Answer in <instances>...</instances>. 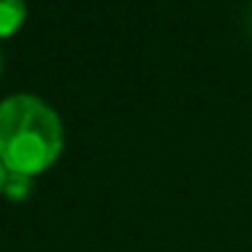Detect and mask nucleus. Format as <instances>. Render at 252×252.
Returning a JSON list of instances; mask_svg holds the SVG:
<instances>
[{"label":"nucleus","instance_id":"nucleus-1","mask_svg":"<svg viewBox=\"0 0 252 252\" xmlns=\"http://www.w3.org/2000/svg\"><path fill=\"white\" fill-rule=\"evenodd\" d=\"M63 152L57 111L35 95H11L0 103V160L8 174L35 176Z\"/></svg>","mask_w":252,"mask_h":252},{"label":"nucleus","instance_id":"nucleus-2","mask_svg":"<svg viewBox=\"0 0 252 252\" xmlns=\"http://www.w3.org/2000/svg\"><path fill=\"white\" fill-rule=\"evenodd\" d=\"M25 0H0V38L14 35L25 22Z\"/></svg>","mask_w":252,"mask_h":252},{"label":"nucleus","instance_id":"nucleus-3","mask_svg":"<svg viewBox=\"0 0 252 252\" xmlns=\"http://www.w3.org/2000/svg\"><path fill=\"white\" fill-rule=\"evenodd\" d=\"M3 192H6V195L11 198V201H22V198H28V192H30V176H22V174H8Z\"/></svg>","mask_w":252,"mask_h":252},{"label":"nucleus","instance_id":"nucleus-4","mask_svg":"<svg viewBox=\"0 0 252 252\" xmlns=\"http://www.w3.org/2000/svg\"><path fill=\"white\" fill-rule=\"evenodd\" d=\"M6 179H8V171H6V165H3V160H0V192L6 187Z\"/></svg>","mask_w":252,"mask_h":252}]
</instances>
